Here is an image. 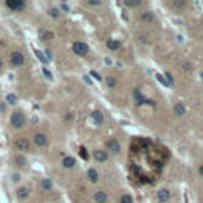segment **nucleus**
<instances>
[{
	"mask_svg": "<svg viewBox=\"0 0 203 203\" xmlns=\"http://www.w3.org/2000/svg\"><path fill=\"white\" fill-rule=\"evenodd\" d=\"M168 151L148 138H135L130 152V170L140 183H151L160 173Z\"/></svg>",
	"mask_w": 203,
	"mask_h": 203,
	"instance_id": "obj_1",
	"label": "nucleus"
},
{
	"mask_svg": "<svg viewBox=\"0 0 203 203\" xmlns=\"http://www.w3.org/2000/svg\"><path fill=\"white\" fill-rule=\"evenodd\" d=\"M10 122H11V126H13L14 129H22L24 124H26L24 113L22 111H14L13 114H11V117H10Z\"/></svg>",
	"mask_w": 203,
	"mask_h": 203,
	"instance_id": "obj_2",
	"label": "nucleus"
},
{
	"mask_svg": "<svg viewBox=\"0 0 203 203\" xmlns=\"http://www.w3.org/2000/svg\"><path fill=\"white\" fill-rule=\"evenodd\" d=\"M10 62H11L13 67H21V65H24L26 57H24V54H22L21 51H13V53L10 54Z\"/></svg>",
	"mask_w": 203,
	"mask_h": 203,
	"instance_id": "obj_3",
	"label": "nucleus"
},
{
	"mask_svg": "<svg viewBox=\"0 0 203 203\" xmlns=\"http://www.w3.org/2000/svg\"><path fill=\"white\" fill-rule=\"evenodd\" d=\"M71 48H73V53L78 54V56H86V54H87V51H89L87 44H86V43H83V41H75Z\"/></svg>",
	"mask_w": 203,
	"mask_h": 203,
	"instance_id": "obj_4",
	"label": "nucleus"
},
{
	"mask_svg": "<svg viewBox=\"0 0 203 203\" xmlns=\"http://www.w3.org/2000/svg\"><path fill=\"white\" fill-rule=\"evenodd\" d=\"M14 146H16V148H18L19 151L26 152V151H29V149H30V141H29L27 138H16Z\"/></svg>",
	"mask_w": 203,
	"mask_h": 203,
	"instance_id": "obj_5",
	"label": "nucleus"
},
{
	"mask_svg": "<svg viewBox=\"0 0 203 203\" xmlns=\"http://www.w3.org/2000/svg\"><path fill=\"white\" fill-rule=\"evenodd\" d=\"M33 144L38 146V148H43V146L48 144V137L44 133H35L33 135Z\"/></svg>",
	"mask_w": 203,
	"mask_h": 203,
	"instance_id": "obj_6",
	"label": "nucleus"
},
{
	"mask_svg": "<svg viewBox=\"0 0 203 203\" xmlns=\"http://www.w3.org/2000/svg\"><path fill=\"white\" fill-rule=\"evenodd\" d=\"M24 0H7L5 2V7L10 10H22L24 8Z\"/></svg>",
	"mask_w": 203,
	"mask_h": 203,
	"instance_id": "obj_7",
	"label": "nucleus"
},
{
	"mask_svg": "<svg viewBox=\"0 0 203 203\" xmlns=\"http://www.w3.org/2000/svg\"><path fill=\"white\" fill-rule=\"evenodd\" d=\"M170 197H171V194H170V190H168V189H160V190H157V198H159L160 203L168 201V200H170Z\"/></svg>",
	"mask_w": 203,
	"mask_h": 203,
	"instance_id": "obj_8",
	"label": "nucleus"
},
{
	"mask_svg": "<svg viewBox=\"0 0 203 203\" xmlns=\"http://www.w3.org/2000/svg\"><path fill=\"white\" fill-rule=\"evenodd\" d=\"M106 146H108V149H110L111 152H114V154H119V152H121V144H119V141H117V140H114V138L110 140Z\"/></svg>",
	"mask_w": 203,
	"mask_h": 203,
	"instance_id": "obj_9",
	"label": "nucleus"
},
{
	"mask_svg": "<svg viewBox=\"0 0 203 203\" xmlns=\"http://www.w3.org/2000/svg\"><path fill=\"white\" fill-rule=\"evenodd\" d=\"M135 98H137L138 105H143V103H148V105H152V106L156 105L152 100H146V98L143 97V95H141V92H140V89H135Z\"/></svg>",
	"mask_w": 203,
	"mask_h": 203,
	"instance_id": "obj_10",
	"label": "nucleus"
},
{
	"mask_svg": "<svg viewBox=\"0 0 203 203\" xmlns=\"http://www.w3.org/2000/svg\"><path fill=\"white\" fill-rule=\"evenodd\" d=\"M94 200H95V203H106L108 201V195H106V192H103V190H98V192H95Z\"/></svg>",
	"mask_w": 203,
	"mask_h": 203,
	"instance_id": "obj_11",
	"label": "nucleus"
},
{
	"mask_svg": "<svg viewBox=\"0 0 203 203\" xmlns=\"http://www.w3.org/2000/svg\"><path fill=\"white\" fill-rule=\"evenodd\" d=\"M91 119L95 122V126H102V124H103V114H102L100 111H94L91 114Z\"/></svg>",
	"mask_w": 203,
	"mask_h": 203,
	"instance_id": "obj_12",
	"label": "nucleus"
},
{
	"mask_svg": "<svg viewBox=\"0 0 203 203\" xmlns=\"http://www.w3.org/2000/svg\"><path fill=\"white\" fill-rule=\"evenodd\" d=\"M29 189H27V187H19L18 190H16V197H18V198L19 200H26L27 198V197H29Z\"/></svg>",
	"mask_w": 203,
	"mask_h": 203,
	"instance_id": "obj_13",
	"label": "nucleus"
},
{
	"mask_svg": "<svg viewBox=\"0 0 203 203\" xmlns=\"http://www.w3.org/2000/svg\"><path fill=\"white\" fill-rule=\"evenodd\" d=\"M94 157H95V160H98V162H105L106 159H108V154H106L105 151H95L94 152Z\"/></svg>",
	"mask_w": 203,
	"mask_h": 203,
	"instance_id": "obj_14",
	"label": "nucleus"
},
{
	"mask_svg": "<svg viewBox=\"0 0 203 203\" xmlns=\"http://www.w3.org/2000/svg\"><path fill=\"white\" fill-rule=\"evenodd\" d=\"M62 165H64L65 168H73L76 165V162H75L73 157H64V159H62Z\"/></svg>",
	"mask_w": 203,
	"mask_h": 203,
	"instance_id": "obj_15",
	"label": "nucleus"
},
{
	"mask_svg": "<svg viewBox=\"0 0 203 203\" xmlns=\"http://www.w3.org/2000/svg\"><path fill=\"white\" fill-rule=\"evenodd\" d=\"M87 178L91 179L92 183H97V181H98V173H97V170H95V168H89V170H87Z\"/></svg>",
	"mask_w": 203,
	"mask_h": 203,
	"instance_id": "obj_16",
	"label": "nucleus"
},
{
	"mask_svg": "<svg viewBox=\"0 0 203 203\" xmlns=\"http://www.w3.org/2000/svg\"><path fill=\"white\" fill-rule=\"evenodd\" d=\"M152 19H154V14H152L151 11H144V13H141V16H140V21H144V22H152Z\"/></svg>",
	"mask_w": 203,
	"mask_h": 203,
	"instance_id": "obj_17",
	"label": "nucleus"
},
{
	"mask_svg": "<svg viewBox=\"0 0 203 203\" xmlns=\"http://www.w3.org/2000/svg\"><path fill=\"white\" fill-rule=\"evenodd\" d=\"M40 38L44 41H48V40H53L54 38V33L53 32H48V30H40Z\"/></svg>",
	"mask_w": 203,
	"mask_h": 203,
	"instance_id": "obj_18",
	"label": "nucleus"
},
{
	"mask_svg": "<svg viewBox=\"0 0 203 203\" xmlns=\"http://www.w3.org/2000/svg\"><path fill=\"white\" fill-rule=\"evenodd\" d=\"M106 46H108L110 49H113V51H116V49L121 48V43L119 41H114V40H108V41H106Z\"/></svg>",
	"mask_w": 203,
	"mask_h": 203,
	"instance_id": "obj_19",
	"label": "nucleus"
},
{
	"mask_svg": "<svg viewBox=\"0 0 203 203\" xmlns=\"http://www.w3.org/2000/svg\"><path fill=\"white\" fill-rule=\"evenodd\" d=\"M174 113H176L178 116H183L184 113H186L184 105H183V103H176V105H174Z\"/></svg>",
	"mask_w": 203,
	"mask_h": 203,
	"instance_id": "obj_20",
	"label": "nucleus"
},
{
	"mask_svg": "<svg viewBox=\"0 0 203 203\" xmlns=\"http://www.w3.org/2000/svg\"><path fill=\"white\" fill-rule=\"evenodd\" d=\"M14 162L18 163L19 167H26V163H27V162H26V159H24L22 156H16V157H14Z\"/></svg>",
	"mask_w": 203,
	"mask_h": 203,
	"instance_id": "obj_21",
	"label": "nucleus"
},
{
	"mask_svg": "<svg viewBox=\"0 0 203 203\" xmlns=\"http://www.w3.org/2000/svg\"><path fill=\"white\" fill-rule=\"evenodd\" d=\"M41 186H43L44 190H51V189H53V183H51L49 179H43V181H41Z\"/></svg>",
	"mask_w": 203,
	"mask_h": 203,
	"instance_id": "obj_22",
	"label": "nucleus"
},
{
	"mask_svg": "<svg viewBox=\"0 0 203 203\" xmlns=\"http://www.w3.org/2000/svg\"><path fill=\"white\" fill-rule=\"evenodd\" d=\"M106 84H108L110 89H114V86H116V80H114L113 76H106Z\"/></svg>",
	"mask_w": 203,
	"mask_h": 203,
	"instance_id": "obj_23",
	"label": "nucleus"
},
{
	"mask_svg": "<svg viewBox=\"0 0 203 203\" xmlns=\"http://www.w3.org/2000/svg\"><path fill=\"white\" fill-rule=\"evenodd\" d=\"M7 102H8L10 105H14L16 102H18V97H16L14 94H8V95H7Z\"/></svg>",
	"mask_w": 203,
	"mask_h": 203,
	"instance_id": "obj_24",
	"label": "nucleus"
},
{
	"mask_svg": "<svg viewBox=\"0 0 203 203\" xmlns=\"http://www.w3.org/2000/svg\"><path fill=\"white\" fill-rule=\"evenodd\" d=\"M121 203H133V198H132V195H122L121 197Z\"/></svg>",
	"mask_w": 203,
	"mask_h": 203,
	"instance_id": "obj_25",
	"label": "nucleus"
},
{
	"mask_svg": "<svg viewBox=\"0 0 203 203\" xmlns=\"http://www.w3.org/2000/svg\"><path fill=\"white\" fill-rule=\"evenodd\" d=\"M35 54H37V57H38V59H40V60L43 62V64H48V59H46V57H44V56L41 54V51H38V49H35Z\"/></svg>",
	"mask_w": 203,
	"mask_h": 203,
	"instance_id": "obj_26",
	"label": "nucleus"
},
{
	"mask_svg": "<svg viewBox=\"0 0 203 203\" xmlns=\"http://www.w3.org/2000/svg\"><path fill=\"white\" fill-rule=\"evenodd\" d=\"M80 156H81V159H84V160H87V151H86V148H84V146H81L80 148Z\"/></svg>",
	"mask_w": 203,
	"mask_h": 203,
	"instance_id": "obj_27",
	"label": "nucleus"
},
{
	"mask_svg": "<svg viewBox=\"0 0 203 203\" xmlns=\"http://www.w3.org/2000/svg\"><path fill=\"white\" fill-rule=\"evenodd\" d=\"M49 14L53 16V18H59V10L57 8H51L49 10Z\"/></svg>",
	"mask_w": 203,
	"mask_h": 203,
	"instance_id": "obj_28",
	"label": "nucleus"
},
{
	"mask_svg": "<svg viewBox=\"0 0 203 203\" xmlns=\"http://www.w3.org/2000/svg\"><path fill=\"white\" fill-rule=\"evenodd\" d=\"M165 76H167V83L170 84V86H173V84H174V80H173V76L170 75V73H165Z\"/></svg>",
	"mask_w": 203,
	"mask_h": 203,
	"instance_id": "obj_29",
	"label": "nucleus"
},
{
	"mask_svg": "<svg viewBox=\"0 0 203 203\" xmlns=\"http://www.w3.org/2000/svg\"><path fill=\"white\" fill-rule=\"evenodd\" d=\"M43 75H44V76H46V78H48V80H53V75H51V73H49V71H48L46 68H43Z\"/></svg>",
	"mask_w": 203,
	"mask_h": 203,
	"instance_id": "obj_30",
	"label": "nucleus"
},
{
	"mask_svg": "<svg viewBox=\"0 0 203 203\" xmlns=\"http://www.w3.org/2000/svg\"><path fill=\"white\" fill-rule=\"evenodd\" d=\"M140 3H141V2H126L127 7H138Z\"/></svg>",
	"mask_w": 203,
	"mask_h": 203,
	"instance_id": "obj_31",
	"label": "nucleus"
},
{
	"mask_svg": "<svg viewBox=\"0 0 203 203\" xmlns=\"http://www.w3.org/2000/svg\"><path fill=\"white\" fill-rule=\"evenodd\" d=\"M157 80H159L162 84H165V86H170V84H168V83H167V81H165V80H163V78H162V75H157Z\"/></svg>",
	"mask_w": 203,
	"mask_h": 203,
	"instance_id": "obj_32",
	"label": "nucleus"
},
{
	"mask_svg": "<svg viewBox=\"0 0 203 203\" xmlns=\"http://www.w3.org/2000/svg\"><path fill=\"white\" fill-rule=\"evenodd\" d=\"M44 53H46V56H48V60H53V53H51L49 49H44Z\"/></svg>",
	"mask_w": 203,
	"mask_h": 203,
	"instance_id": "obj_33",
	"label": "nucleus"
},
{
	"mask_svg": "<svg viewBox=\"0 0 203 203\" xmlns=\"http://www.w3.org/2000/svg\"><path fill=\"white\" fill-rule=\"evenodd\" d=\"M91 75H92V76L95 78V80H98V81L102 80V76H98V73H95V71H91Z\"/></svg>",
	"mask_w": 203,
	"mask_h": 203,
	"instance_id": "obj_34",
	"label": "nucleus"
},
{
	"mask_svg": "<svg viewBox=\"0 0 203 203\" xmlns=\"http://www.w3.org/2000/svg\"><path fill=\"white\" fill-rule=\"evenodd\" d=\"M87 5H100V2H87Z\"/></svg>",
	"mask_w": 203,
	"mask_h": 203,
	"instance_id": "obj_35",
	"label": "nucleus"
},
{
	"mask_svg": "<svg viewBox=\"0 0 203 203\" xmlns=\"http://www.w3.org/2000/svg\"><path fill=\"white\" fill-rule=\"evenodd\" d=\"M200 174H201V176H203V165L200 167Z\"/></svg>",
	"mask_w": 203,
	"mask_h": 203,
	"instance_id": "obj_36",
	"label": "nucleus"
},
{
	"mask_svg": "<svg viewBox=\"0 0 203 203\" xmlns=\"http://www.w3.org/2000/svg\"><path fill=\"white\" fill-rule=\"evenodd\" d=\"M2 67H3V64H2V59H0V68H2Z\"/></svg>",
	"mask_w": 203,
	"mask_h": 203,
	"instance_id": "obj_37",
	"label": "nucleus"
}]
</instances>
